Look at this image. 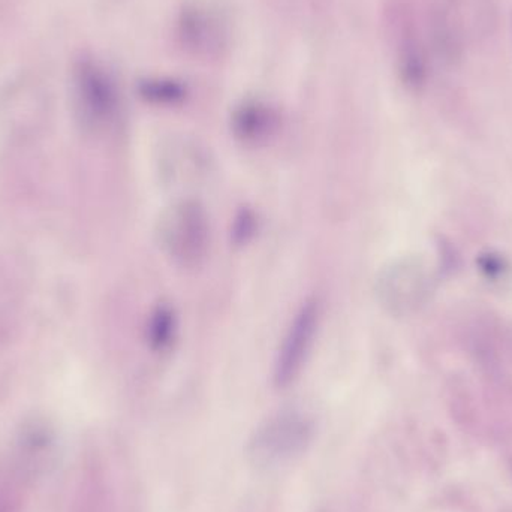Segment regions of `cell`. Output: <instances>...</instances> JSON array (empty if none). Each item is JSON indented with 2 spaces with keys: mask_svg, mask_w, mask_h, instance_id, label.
Wrapping results in <instances>:
<instances>
[{
  "mask_svg": "<svg viewBox=\"0 0 512 512\" xmlns=\"http://www.w3.org/2000/svg\"><path fill=\"white\" fill-rule=\"evenodd\" d=\"M279 114L271 105L258 99H248L234 108L231 129L239 140L258 143L276 131Z\"/></svg>",
  "mask_w": 512,
  "mask_h": 512,
  "instance_id": "cell-8",
  "label": "cell"
},
{
  "mask_svg": "<svg viewBox=\"0 0 512 512\" xmlns=\"http://www.w3.org/2000/svg\"><path fill=\"white\" fill-rule=\"evenodd\" d=\"M174 315L167 307H161L153 315L152 324H150V342L155 349H165L170 345L171 337L174 333Z\"/></svg>",
  "mask_w": 512,
  "mask_h": 512,
  "instance_id": "cell-11",
  "label": "cell"
},
{
  "mask_svg": "<svg viewBox=\"0 0 512 512\" xmlns=\"http://www.w3.org/2000/svg\"><path fill=\"white\" fill-rule=\"evenodd\" d=\"M156 236L162 251L174 264L200 267L209 254V215L198 201H177L162 213Z\"/></svg>",
  "mask_w": 512,
  "mask_h": 512,
  "instance_id": "cell-2",
  "label": "cell"
},
{
  "mask_svg": "<svg viewBox=\"0 0 512 512\" xmlns=\"http://www.w3.org/2000/svg\"><path fill=\"white\" fill-rule=\"evenodd\" d=\"M379 300L393 313H408L426 294V274L417 261L405 259L382 271L376 285Z\"/></svg>",
  "mask_w": 512,
  "mask_h": 512,
  "instance_id": "cell-7",
  "label": "cell"
},
{
  "mask_svg": "<svg viewBox=\"0 0 512 512\" xmlns=\"http://www.w3.org/2000/svg\"><path fill=\"white\" fill-rule=\"evenodd\" d=\"M144 101L155 105H179L188 98L189 90L183 81L170 77L144 78L138 84Z\"/></svg>",
  "mask_w": 512,
  "mask_h": 512,
  "instance_id": "cell-9",
  "label": "cell"
},
{
  "mask_svg": "<svg viewBox=\"0 0 512 512\" xmlns=\"http://www.w3.org/2000/svg\"><path fill=\"white\" fill-rule=\"evenodd\" d=\"M75 95L84 119L92 126H108L120 111L116 81L98 60L84 57L75 63Z\"/></svg>",
  "mask_w": 512,
  "mask_h": 512,
  "instance_id": "cell-4",
  "label": "cell"
},
{
  "mask_svg": "<svg viewBox=\"0 0 512 512\" xmlns=\"http://www.w3.org/2000/svg\"><path fill=\"white\" fill-rule=\"evenodd\" d=\"M319 325V306L315 300L307 301L291 322L283 337L279 355L274 364V385L286 388L298 378L313 345Z\"/></svg>",
  "mask_w": 512,
  "mask_h": 512,
  "instance_id": "cell-5",
  "label": "cell"
},
{
  "mask_svg": "<svg viewBox=\"0 0 512 512\" xmlns=\"http://www.w3.org/2000/svg\"><path fill=\"white\" fill-rule=\"evenodd\" d=\"M316 435L315 420L300 409H282L256 427L246 453L258 466H277L303 456Z\"/></svg>",
  "mask_w": 512,
  "mask_h": 512,
  "instance_id": "cell-1",
  "label": "cell"
},
{
  "mask_svg": "<svg viewBox=\"0 0 512 512\" xmlns=\"http://www.w3.org/2000/svg\"><path fill=\"white\" fill-rule=\"evenodd\" d=\"M396 62L400 80L409 90H421L429 78V59L411 12L399 6L394 12Z\"/></svg>",
  "mask_w": 512,
  "mask_h": 512,
  "instance_id": "cell-6",
  "label": "cell"
},
{
  "mask_svg": "<svg viewBox=\"0 0 512 512\" xmlns=\"http://www.w3.org/2000/svg\"><path fill=\"white\" fill-rule=\"evenodd\" d=\"M18 442H20L21 448H18V451H20L21 456L24 459L30 460V462H33V459H35V465L41 463L45 457L50 456L54 450L53 433L47 427H29V429L21 433L20 441Z\"/></svg>",
  "mask_w": 512,
  "mask_h": 512,
  "instance_id": "cell-10",
  "label": "cell"
},
{
  "mask_svg": "<svg viewBox=\"0 0 512 512\" xmlns=\"http://www.w3.org/2000/svg\"><path fill=\"white\" fill-rule=\"evenodd\" d=\"M177 44L189 56L216 60L231 47V21L227 12L212 2L194 0L180 9L174 24Z\"/></svg>",
  "mask_w": 512,
  "mask_h": 512,
  "instance_id": "cell-3",
  "label": "cell"
},
{
  "mask_svg": "<svg viewBox=\"0 0 512 512\" xmlns=\"http://www.w3.org/2000/svg\"><path fill=\"white\" fill-rule=\"evenodd\" d=\"M0 512H18V505L8 496L0 495Z\"/></svg>",
  "mask_w": 512,
  "mask_h": 512,
  "instance_id": "cell-12",
  "label": "cell"
}]
</instances>
